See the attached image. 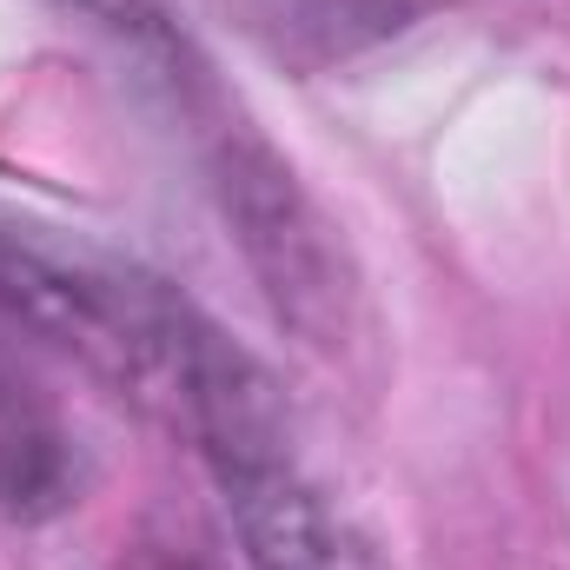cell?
Wrapping results in <instances>:
<instances>
[{"label": "cell", "mask_w": 570, "mask_h": 570, "mask_svg": "<svg viewBox=\"0 0 570 570\" xmlns=\"http://www.w3.org/2000/svg\"><path fill=\"white\" fill-rule=\"evenodd\" d=\"M213 193H219V213H226L259 292L273 298V312L298 338L338 345L345 312H352V266H345L332 219L305 199L292 166L259 140L233 134L213 153Z\"/></svg>", "instance_id": "6da1fadb"}, {"label": "cell", "mask_w": 570, "mask_h": 570, "mask_svg": "<svg viewBox=\"0 0 570 570\" xmlns=\"http://www.w3.org/2000/svg\"><path fill=\"white\" fill-rule=\"evenodd\" d=\"M219 491L253 570H385L379 551L292 471L285 451L219 471Z\"/></svg>", "instance_id": "7a4b0ae2"}, {"label": "cell", "mask_w": 570, "mask_h": 570, "mask_svg": "<svg viewBox=\"0 0 570 570\" xmlns=\"http://www.w3.org/2000/svg\"><path fill=\"white\" fill-rule=\"evenodd\" d=\"M60 7L87 13L114 47H127V60L140 67L146 80H159L179 107H193L206 94V67H199L193 40H186V27L173 20L166 0H60Z\"/></svg>", "instance_id": "3957f363"}, {"label": "cell", "mask_w": 570, "mask_h": 570, "mask_svg": "<svg viewBox=\"0 0 570 570\" xmlns=\"http://www.w3.org/2000/svg\"><path fill=\"white\" fill-rule=\"evenodd\" d=\"M425 7L431 0H279L273 27H279V47L332 60V53H352L365 40L412 27V13H425Z\"/></svg>", "instance_id": "277c9868"}, {"label": "cell", "mask_w": 570, "mask_h": 570, "mask_svg": "<svg viewBox=\"0 0 570 570\" xmlns=\"http://www.w3.org/2000/svg\"><path fill=\"white\" fill-rule=\"evenodd\" d=\"M73 498V464L60 431L40 419H0V511L13 518H53Z\"/></svg>", "instance_id": "5b68a950"}, {"label": "cell", "mask_w": 570, "mask_h": 570, "mask_svg": "<svg viewBox=\"0 0 570 570\" xmlns=\"http://www.w3.org/2000/svg\"><path fill=\"white\" fill-rule=\"evenodd\" d=\"M134 570H193V564H179V558H140Z\"/></svg>", "instance_id": "8992f818"}]
</instances>
